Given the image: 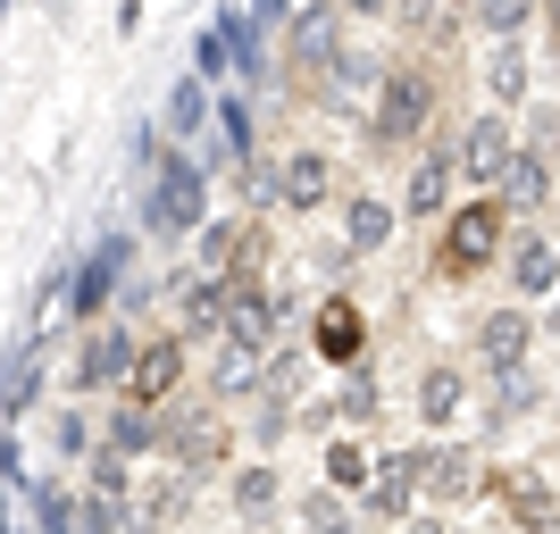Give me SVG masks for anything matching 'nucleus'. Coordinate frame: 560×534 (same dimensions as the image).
Returning <instances> with one entry per match:
<instances>
[{"instance_id": "nucleus-19", "label": "nucleus", "mask_w": 560, "mask_h": 534, "mask_svg": "<svg viewBox=\"0 0 560 534\" xmlns=\"http://www.w3.org/2000/svg\"><path fill=\"white\" fill-rule=\"evenodd\" d=\"M259 359H268V351L234 343V334H218V359H210V401H252V393H259Z\"/></svg>"}, {"instance_id": "nucleus-2", "label": "nucleus", "mask_w": 560, "mask_h": 534, "mask_svg": "<svg viewBox=\"0 0 560 534\" xmlns=\"http://www.w3.org/2000/svg\"><path fill=\"white\" fill-rule=\"evenodd\" d=\"M502 242H511V210L493 201V192H477L460 217H444V234H435V284H468L486 276L493 259H502Z\"/></svg>"}, {"instance_id": "nucleus-31", "label": "nucleus", "mask_w": 560, "mask_h": 534, "mask_svg": "<svg viewBox=\"0 0 560 534\" xmlns=\"http://www.w3.org/2000/svg\"><path fill=\"white\" fill-rule=\"evenodd\" d=\"M343 17H394V0H335Z\"/></svg>"}, {"instance_id": "nucleus-28", "label": "nucleus", "mask_w": 560, "mask_h": 534, "mask_svg": "<svg viewBox=\"0 0 560 534\" xmlns=\"http://www.w3.org/2000/svg\"><path fill=\"white\" fill-rule=\"evenodd\" d=\"M335 418H343V426H360V418H376V384H369V376H351L343 393H335Z\"/></svg>"}, {"instance_id": "nucleus-12", "label": "nucleus", "mask_w": 560, "mask_h": 534, "mask_svg": "<svg viewBox=\"0 0 560 534\" xmlns=\"http://www.w3.org/2000/svg\"><path fill=\"white\" fill-rule=\"evenodd\" d=\"M394 226H401V210L385 192H343V259H376L394 242Z\"/></svg>"}, {"instance_id": "nucleus-13", "label": "nucleus", "mask_w": 560, "mask_h": 534, "mask_svg": "<svg viewBox=\"0 0 560 534\" xmlns=\"http://www.w3.org/2000/svg\"><path fill=\"white\" fill-rule=\"evenodd\" d=\"M335 34H343V9H302L293 17V34H284V68L293 75H318V68H335Z\"/></svg>"}, {"instance_id": "nucleus-5", "label": "nucleus", "mask_w": 560, "mask_h": 534, "mask_svg": "<svg viewBox=\"0 0 560 534\" xmlns=\"http://www.w3.org/2000/svg\"><path fill=\"white\" fill-rule=\"evenodd\" d=\"M518 134H511V109H486V117H468L460 142H452V167H460V185L468 192H493L502 185V167H511Z\"/></svg>"}, {"instance_id": "nucleus-27", "label": "nucleus", "mask_w": 560, "mask_h": 534, "mask_svg": "<svg viewBox=\"0 0 560 534\" xmlns=\"http://www.w3.org/2000/svg\"><path fill=\"white\" fill-rule=\"evenodd\" d=\"M536 9H544V0H477V25H486V34H527Z\"/></svg>"}, {"instance_id": "nucleus-17", "label": "nucleus", "mask_w": 560, "mask_h": 534, "mask_svg": "<svg viewBox=\"0 0 560 534\" xmlns=\"http://www.w3.org/2000/svg\"><path fill=\"white\" fill-rule=\"evenodd\" d=\"M502 276H511L518 301H544V293L560 284V251L536 242V234H527V242H502Z\"/></svg>"}, {"instance_id": "nucleus-1", "label": "nucleus", "mask_w": 560, "mask_h": 534, "mask_svg": "<svg viewBox=\"0 0 560 534\" xmlns=\"http://www.w3.org/2000/svg\"><path fill=\"white\" fill-rule=\"evenodd\" d=\"M435 100H444V84H435V68H385L376 75V100H369V151H410V142L435 126Z\"/></svg>"}, {"instance_id": "nucleus-15", "label": "nucleus", "mask_w": 560, "mask_h": 534, "mask_svg": "<svg viewBox=\"0 0 560 534\" xmlns=\"http://www.w3.org/2000/svg\"><path fill=\"white\" fill-rule=\"evenodd\" d=\"M493 201H502V210H544V201H552V151H544V142H518L511 167H502V185H493Z\"/></svg>"}, {"instance_id": "nucleus-8", "label": "nucleus", "mask_w": 560, "mask_h": 534, "mask_svg": "<svg viewBox=\"0 0 560 534\" xmlns=\"http://www.w3.org/2000/svg\"><path fill=\"white\" fill-rule=\"evenodd\" d=\"M477 451H435V442H419V501H435V510H460V501H477Z\"/></svg>"}, {"instance_id": "nucleus-20", "label": "nucleus", "mask_w": 560, "mask_h": 534, "mask_svg": "<svg viewBox=\"0 0 560 534\" xmlns=\"http://www.w3.org/2000/svg\"><path fill=\"white\" fill-rule=\"evenodd\" d=\"M101 451H109V460H142V451H160V410H142V401H117L109 426H101Z\"/></svg>"}, {"instance_id": "nucleus-16", "label": "nucleus", "mask_w": 560, "mask_h": 534, "mask_svg": "<svg viewBox=\"0 0 560 534\" xmlns=\"http://www.w3.org/2000/svg\"><path fill=\"white\" fill-rule=\"evenodd\" d=\"M410 410H419V426H460V410H468V376L452 368V359H435V368L419 376V393H410Z\"/></svg>"}, {"instance_id": "nucleus-25", "label": "nucleus", "mask_w": 560, "mask_h": 534, "mask_svg": "<svg viewBox=\"0 0 560 534\" xmlns=\"http://www.w3.org/2000/svg\"><path fill=\"white\" fill-rule=\"evenodd\" d=\"M511 518L518 526H560V493L544 476H511Z\"/></svg>"}, {"instance_id": "nucleus-7", "label": "nucleus", "mask_w": 560, "mask_h": 534, "mask_svg": "<svg viewBox=\"0 0 560 534\" xmlns=\"http://www.w3.org/2000/svg\"><path fill=\"white\" fill-rule=\"evenodd\" d=\"M218 334H234V343H252V351H277V293L252 284V268L226 276V325Z\"/></svg>"}, {"instance_id": "nucleus-18", "label": "nucleus", "mask_w": 560, "mask_h": 534, "mask_svg": "<svg viewBox=\"0 0 560 534\" xmlns=\"http://www.w3.org/2000/svg\"><path fill=\"white\" fill-rule=\"evenodd\" d=\"M176 325H185V343H210L218 325H226V268H201V284H185Z\"/></svg>"}, {"instance_id": "nucleus-29", "label": "nucleus", "mask_w": 560, "mask_h": 534, "mask_svg": "<svg viewBox=\"0 0 560 534\" xmlns=\"http://www.w3.org/2000/svg\"><path fill=\"white\" fill-rule=\"evenodd\" d=\"M167 117H176V134H201V117H210V100H201V84H176V100H167Z\"/></svg>"}, {"instance_id": "nucleus-26", "label": "nucleus", "mask_w": 560, "mask_h": 534, "mask_svg": "<svg viewBox=\"0 0 560 534\" xmlns=\"http://www.w3.org/2000/svg\"><path fill=\"white\" fill-rule=\"evenodd\" d=\"M369 476H376V460H369V451H360V442H351V435H335V442H327V485L360 493V485H369Z\"/></svg>"}, {"instance_id": "nucleus-23", "label": "nucleus", "mask_w": 560, "mask_h": 534, "mask_svg": "<svg viewBox=\"0 0 560 534\" xmlns=\"http://www.w3.org/2000/svg\"><path fill=\"white\" fill-rule=\"evenodd\" d=\"M126 359H135V334H126V325H101L93 351H84V368H75V384H84V393H101V384H117V376H126Z\"/></svg>"}, {"instance_id": "nucleus-30", "label": "nucleus", "mask_w": 560, "mask_h": 534, "mask_svg": "<svg viewBox=\"0 0 560 534\" xmlns=\"http://www.w3.org/2000/svg\"><path fill=\"white\" fill-rule=\"evenodd\" d=\"M84 442H93V426H84V418L68 410V418H59V451H84Z\"/></svg>"}, {"instance_id": "nucleus-6", "label": "nucleus", "mask_w": 560, "mask_h": 534, "mask_svg": "<svg viewBox=\"0 0 560 534\" xmlns=\"http://www.w3.org/2000/svg\"><path fill=\"white\" fill-rule=\"evenodd\" d=\"M360 351H369V318H360V301H318L310 309V359H327V368H360Z\"/></svg>"}, {"instance_id": "nucleus-11", "label": "nucleus", "mask_w": 560, "mask_h": 534, "mask_svg": "<svg viewBox=\"0 0 560 534\" xmlns=\"http://www.w3.org/2000/svg\"><path fill=\"white\" fill-rule=\"evenodd\" d=\"M527 343H536V318H527V301H502V309H486V318H477V359H486L493 376L518 368V359H527Z\"/></svg>"}, {"instance_id": "nucleus-9", "label": "nucleus", "mask_w": 560, "mask_h": 534, "mask_svg": "<svg viewBox=\"0 0 560 534\" xmlns=\"http://www.w3.org/2000/svg\"><path fill=\"white\" fill-rule=\"evenodd\" d=\"M277 201H284V210H302V217H318L335 201V159H327V151H310V142H302V151H284V159H277Z\"/></svg>"}, {"instance_id": "nucleus-22", "label": "nucleus", "mask_w": 560, "mask_h": 534, "mask_svg": "<svg viewBox=\"0 0 560 534\" xmlns=\"http://www.w3.org/2000/svg\"><path fill=\"white\" fill-rule=\"evenodd\" d=\"M151 217L160 226H201V167H167L160 192H151Z\"/></svg>"}, {"instance_id": "nucleus-14", "label": "nucleus", "mask_w": 560, "mask_h": 534, "mask_svg": "<svg viewBox=\"0 0 560 534\" xmlns=\"http://www.w3.org/2000/svg\"><path fill=\"white\" fill-rule=\"evenodd\" d=\"M452 185H460V167H452V142L419 151L410 185H401V217H444V210H452Z\"/></svg>"}, {"instance_id": "nucleus-3", "label": "nucleus", "mask_w": 560, "mask_h": 534, "mask_svg": "<svg viewBox=\"0 0 560 534\" xmlns=\"http://www.w3.org/2000/svg\"><path fill=\"white\" fill-rule=\"evenodd\" d=\"M160 451H167L176 467H185L192 485H201V476H218V467H226V451H234L226 401H201L192 418H160Z\"/></svg>"}, {"instance_id": "nucleus-4", "label": "nucleus", "mask_w": 560, "mask_h": 534, "mask_svg": "<svg viewBox=\"0 0 560 534\" xmlns=\"http://www.w3.org/2000/svg\"><path fill=\"white\" fill-rule=\"evenodd\" d=\"M185 393V334H142L126 376H117V401H142V410H167Z\"/></svg>"}, {"instance_id": "nucleus-10", "label": "nucleus", "mask_w": 560, "mask_h": 534, "mask_svg": "<svg viewBox=\"0 0 560 534\" xmlns=\"http://www.w3.org/2000/svg\"><path fill=\"white\" fill-rule=\"evenodd\" d=\"M360 510L385 518V526H401V518L419 510V451H394V460L376 467L369 485H360Z\"/></svg>"}, {"instance_id": "nucleus-21", "label": "nucleus", "mask_w": 560, "mask_h": 534, "mask_svg": "<svg viewBox=\"0 0 560 534\" xmlns=\"http://www.w3.org/2000/svg\"><path fill=\"white\" fill-rule=\"evenodd\" d=\"M226 501H234V518H268L284 501V467L277 460H243L226 476Z\"/></svg>"}, {"instance_id": "nucleus-24", "label": "nucleus", "mask_w": 560, "mask_h": 534, "mask_svg": "<svg viewBox=\"0 0 560 534\" xmlns=\"http://www.w3.org/2000/svg\"><path fill=\"white\" fill-rule=\"evenodd\" d=\"M493 68H486V84H493V109H518V100H527V43H518V34H493Z\"/></svg>"}]
</instances>
